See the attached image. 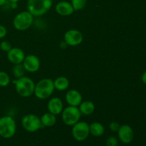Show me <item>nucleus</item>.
Returning a JSON list of instances; mask_svg holds the SVG:
<instances>
[{"mask_svg":"<svg viewBox=\"0 0 146 146\" xmlns=\"http://www.w3.org/2000/svg\"><path fill=\"white\" fill-rule=\"evenodd\" d=\"M54 90V81L51 78H43L35 84L34 94L38 99L44 100L49 98L53 94Z\"/></svg>","mask_w":146,"mask_h":146,"instance_id":"1","label":"nucleus"},{"mask_svg":"<svg viewBox=\"0 0 146 146\" xmlns=\"http://www.w3.org/2000/svg\"><path fill=\"white\" fill-rule=\"evenodd\" d=\"M27 9L34 17H40L48 12L53 4L52 0H28Z\"/></svg>","mask_w":146,"mask_h":146,"instance_id":"2","label":"nucleus"},{"mask_svg":"<svg viewBox=\"0 0 146 146\" xmlns=\"http://www.w3.org/2000/svg\"><path fill=\"white\" fill-rule=\"evenodd\" d=\"M15 88L20 96L27 98L32 96L34 93L35 84L29 77L23 76L15 81Z\"/></svg>","mask_w":146,"mask_h":146,"instance_id":"3","label":"nucleus"},{"mask_svg":"<svg viewBox=\"0 0 146 146\" xmlns=\"http://www.w3.org/2000/svg\"><path fill=\"white\" fill-rule=\"evenodd\" d=\"M17 124L14 118L9 115L0 118V136L9 139L15 135Z\"/></svg>","mask_w":146,"mask_h":146,"instance_id":"4","label":"nucleus"},{"mask_svg":"<svg viewBox=\"0 0 146 146\" xmlns=\"http://www.w3.org/2000/svg\"><path fill=\"white\" fill-rule=\"evenodd\" d=\"M33 21L34 16L29 11H21L14 18L13 26L18 31H25L32 25Z\"/></svg>","mask_w":146,"mask_h":146,"instance_id":"5","label":"nucleus"},{"mask_svg":"<svg viewBox=\"0 0 146 146\" xmlns=\"http://www.w3.org/2000/svg\"><path fill=\"white\" fill-rule=\"evenodd\" d=\"M61 113L63 122L68 126H73L74 124L78 123L81 115L78 107L71 106H68L64 108Z\"/></svg>","mask_w":146,"mask_h":146,"instance_id":"6","label":"nucleus"},{"mask_svg":"<svg viewBox=\"0 0 146 146\" xmlns=\"http://www.w3.org/2000/svg\"><path fill=\"white\" fill-rule=\"evenodd\" d=\"M21 125L25 131L34 133L43 127L40 118L34 114H27L21 119Z\"/></svg>","mask_w":146,"mask_h":146,"instance_id":"7","label":"nucleus"},{"mask_svg":"<svg viewBox=\"0 0 146 146\" xmlns=\"http://www.w3.org/2000/svg\"><path fill=\"white\" fill-rule=\"evenodd\" d=\"M73 137L77 141H84L90 135L89 125L84 121H78L73 125L71 131Z\"/></svg>","mask_w":146,"mask_h":146,"instance_id":"8","label":"nucleus"},{"mask_svg":"<svg viewBox=\"0 0 146 146\" xmlns=\"http://www.w3.org/2000/svg\"><path fill=\"white\" fill-rule=\"evenodd\" d=\"M64 42L66 45L76 46L82 43L84 36L82 33L76 29H71L67 31L64 34Z\"/></svg>","mask_w":146,"mask_h":146,"instance_id":"9","label":"nucleus"},{"mask_svg":"<svg viewBox=\"0 0 146 146\" xmlns=\"http://www.w3.org/2000/svg\"><path fill=\"white\" fill-rule=\"evenodd\" d=\"M118 138L124 144H128L131 143L134 138L133 130L130 125L127 124L120 125L118 131Z\"/></svg>","mask_w":146,"mask_h":146,"instance_id":"10","label":"nucleus"},{"mask_svg":"<svg viewBox=\"0 0 146 146\" xmlns=\"http://www.w3.org/2000/svg\"><path fill=\"white\" fill-rule=\"evenodd\" d=\"M22 64L26 71L30 73H34L39 69L41 63L39 58L36 56L30 54L27 56H25Z\"/></svg>","mask_w":146,"mask_h":146,"instance_id":"11","label":"nucleus"},{"mask_svg":"<svg viewBox=\"0 0 146 146\" xmlns=\"http://www.w3.org/2000/svg\"><path fill=\"white\" fill-rule=\"evenodd\" d=\"M25 53L21 48H11L9 51L7 52V58L9 61L13 64H22L25 58Z\"/></svg>","mask_w":146,"mask_h":146,"instance_id":"12","label":"nucleus"},{"mask_svg":"<svg viewBox=\"0 0 146 146\" xmlns=\"http://www.w3.org/2000/svg\"><path fill=\"white\" fill-rule=\"evenodd\" d=\"M65 99L67 104L71 106H79V105L83 101L81 93L75 89H71L67 91Z\"/></svg>","mask_w":146,"mask_h":146,"instance_id":"13","label":"nucleus"},{"mask_svg":"<svg viewBox=\"0 0 146 146\" xmlns=\"http://www.w3.org/2000/svg\"><path fill=\"white\" fill-rule=\"evenodd\" d=\"M48 112L54 115H59L64 110V104L59 98L54 97L50 99L47 104Z\"/></svg>","mask_w":146,"mask_h":146,"instance_id":"14","label":"nucleus"},{"mask_svg":"<svg viewBox=\"0 0 146 146\" xmlns=\"http://www.w3.org/2000/svg\"><path fill=\"white\" fill-rule=\"evenodd\" d=\"M56 11L61 16H69L74 13V9L72 4L68 1L63 0L56 5Z\"/></svg>","mask_w":146,"mask_h":146,"instance_id":"15","label":"nucleus"},{"mask_svg":"<svg viewBox=\"0 0 146 146\" xmlns=\"http://www.w3.org/2000/svg\"><path fill=\"white\" fill-rule=\"evenodd\" d=\"M78 108H79V111L81 114L88 115H91V114H92L94 112L96 107L92 101H84L81 102Z\"/></svg>","mask_w":146,"mask_h":146,"instance_id":"16","label":"nucleus"},{"mask_svg":"<svg viewBox=\"0 0 146 146\" xmlns=\"http://www.w3.org/2000/svg\"><path fill=\"white\" fill-rule=\"evenodd\" d=\"M90 133L94 137L102 136L105 132V128L104 125L99 122L92 123L89 125Z\"/></svg>","mask_w":146,"mask_h":146,"instance_id":"17","label":"nucleus"},{"mask_svg":"<svg viewBox=\"0 0 146 146\" xmlns=\"http://www.w3.org/2000/svg\"><path fill=\"white\" fill-rule=\"evenodd\" d=\"M41 124L44 127H52L56 123V115L51 113H46L40 118Z\"/></svg>","mask_w":146,"mask_h":146,"instance_id":"18","label":"nucleus"},{"mask_svg":"<svg viewBox=\"0 0 146 146\" xmlns=\"http://www.w3.org/2000/svg\"><path fill=\"white\" fill-rule=\"evenodd\" d=\"M54 85L55 89L59 91H64L69 86V81L66 77L59 76L54 81Z\"/></svg>","mask_w":146,"mask_h":146,"instance_id":"19","label":"nucleus"},{"mask_svg":"<svg viewBox=\"0 0 146 146\" xmlns=\"http://www.w3.org/2000/svg\"><path fill=\"white\" fill-rule=\"evenodd\" d=\"M25 71L26 70L22 64H15L14 66L13 67L12 73L14 76L18 79V78L24 76V74H25Z\"/></svg>","mask_w":146,"mask_h":146,"instance_id":"20","label":"nucleus"},{"mask_svg":"<svg viewBox=\"0 0 146 146\" xmlns=\"http://www.w3.org/2000/svg\"><path fill=\"white\" fill-rule=\"evenodd\" d=\"M87 0H71V4H72L74 11H80L86 7Z\"/></svg>","mask_w":146,"mask_h":146,"instance_id":"21","label":"nucleus"},{"mask_svg":"<svg viewBox=\"0 0 146 146\" xmlns=\"http://www.w3.org/2000/svg\"><path fill=\"white\" fill-rule=\"evenodd\" d=\"M10 84V77L5 71H0V86L6 87Z\"/></svg>","mask_w":146,"mask_h":146,"instance_id":"22","label":"nucleus"},{"mask_svg":"<svg viewBox=\"0 0 146 146\" xmlns=\"http://www.w3.org/2000/svg\"><path fill=\"white\" fill-rule=\"evenodd\" d=\"M11 48H12V46H11V44L9 41L4 40V41H2L0 43V48H1V50L2 51L8 52Z\"/></svg>","mask_w":146,"mask_h":146,"instance_id":"23","label":"nucleus"},{"mask_svg":"<svg viewBox=\"0 0 146 146\" xmlns=\"http://www.w3.org/2000/svg\"><path fill=\"white\" fill-rule=\"evenodd\" d=\"M118 144V141L115 136H110L106 140V146H117Z\"/></svg>","mask_w":146,"mask_h":146,"instance_id":"24","label":"nucleus"},{"mask_svg":"<svg viewBox=\"0 0 146 146\" xmlns=\"http://www.w3.org/2000/svg\"><path fill=\"white\" fill-rule=\"evenodd\" d=\"M120 128V125L117 122H111L109 125V128L112 132H118Z\"/></svg>","mask_w":146,"mask_h":146,"instance_id":"25","label":"nucleus"},{"mask_svg":"<svg viewBox=\"0 0 146 146\" xmlns=\"http://www.w3.org/2000/svg\"><path fill=\"white\" fill-rule=\"evenodd\" d=\"M7 30L4 26L0 24V38H3L7 36Z\"/></svg>","mask_w":146,"mask_h":146,"instance_id":"26","label":"nucleus"},{"mask_svg":"<svg viewBox=\"0 0 146 146\" xmlns=\"http://www.w3.org/2000/svg\"><path fill=\"white\" fill-rule=\"evenodd\" d=\"M141 80H142L143 83L146 85V71L142 74V76H141Z\"/></svg>","mask_w":146,"mask_h":146,"instance_id":"27","label":"nucleus"},{"mask_svg":"<svg viewBox=\"0 0 146 146\" xmlns=\"http://www.w3.org/2000/svg\"><path fill=\"white\" fill-rule=\"evenodd\" d=\"M7 0H0V7H2L3 5L6 4Z\"/></svg>","mask_w":146,"mask_h":146,"instance_id":"28","label":"nucleus"},{"mask_svg":"<svg viewBox=\"0 0 146 146\" xmlns=\"http://www.w3.org/2000/svg\"><path fill=\"white\" fill-rule=\"evenodd\" d=\"M7 1H10L11 3H17L18 1H19L20 0H7Z\"/></svg>","mask_w":146,"mask_h":146,"instance_id":"29","label":"nucleus"},{"mask_svg":"<svg viewBox=\"0 0 146 146\" xmlns=\"http://www.w3.org/2000/svg\"><path fill=\"white\" fill-rule=\"evenodd\" d=\"M60 1H63V0H60Z\"/></svg>","mask_w":146,"mask_h":146,"instance_id":"30","label":"nucleus"}]
</instances>
